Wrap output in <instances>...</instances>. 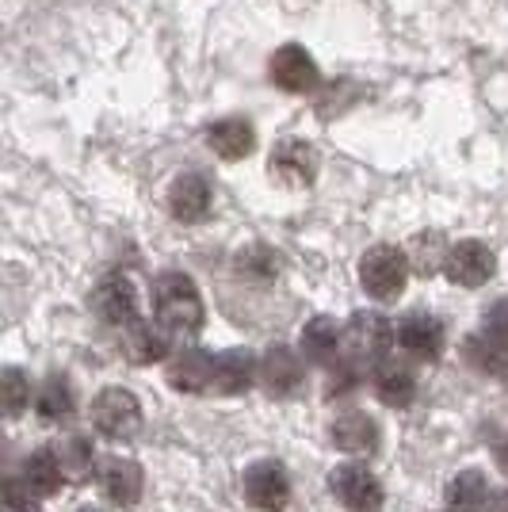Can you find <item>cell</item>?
I'll list each match as a JSON object with an SVG mask.
<instances>
[{
    "label": "cell",
    "mask_w": 508,
    "mask_h": 512,
    "mask_svg": "<svg viewBox=\"0 0 508 512\" xmlns=\"http://www.w3.org/2000/svg\"><path fill=\"white\" fill-rule=\"evenodd\" d=\"M153 314L172 337H195L207 321V306L195 279L184 272H161L153 279Z\"/></svg>",
    "instance_id": "cell-1"
},
{
    "label": "cell",
    "mask_w": 508,
    "mask_h": 512,
    "mask_svg": "<svg viewBox=\"0 0 508 512\" xmlns=\"http://www.w3.org/2000/svg\"><path fill=\"white\" fill-rule=\"evenodd\" d=\"M409 279V256L398 245H375L360 260V287L375 302H394Z\"/></svg>",
    "instance_id": "cell-2"
},
{
    "label": "cell",
    "mask_w": 508,
    "mask_h": 512,
    "mask_svg": "<svg viewBox=\"0 0 508 512\" xmlns=\"http://www.w3.org/2000/svg\"><path fill=\"white\" fill-rule=\"evenodd\" d=\"M394 344H398V325L386 314L363 310V314H352V321L344 325V356H352V360L379 363L386 360V352Z\"/></svg>",
    "instance_id": "cell-3"
},
{
    "label": "cell",
    "mask_w": 508,
    "mask_h": 512,
    "mask_svg": "<svg viewBox=\"0 0 508 512\" xmlns=\"http://www.w3.org/2000/svg\"><path fill=\"white\" fill-rule=\"evenodd\" d=\"M92 428L100 436H107V440L138 436V428H142V402L130 390H123V386H107L92 402Z\"/></svg>",
    "instance_id": "cell-4"
},
{
    "label": "cell",
    "mask_w": 508,
    "mask_h": 512,
    "mask_svg": "<svg viewBox=\"0 0 508 512\" xmlns=\"http://www.w3.org/2000/svg\"><path fill=\"white\" fill-rule=\"evenodd\" d=\"M241 490H245V501L260 512H283L287 501H291V478L283 463L276 459H256L253 467L245 470L241 478Z\"/></svg>",
    "instance_id": "cell-5"
},
{
    "label": "cell",
    "mask_w": 508,
    "mask_h": 512,
    "mask_svg": "<svg viewBox=\"0 0 508 512\" xmlns=\"http://www.w3.org/2000/svg\"><path fill=\"white\" fill-rule=\"evenodd\" d=\"M398 348H402L409 360L417 363H436L447 348V329L436 314H424L413 310L398 321Z\"/></svg>",
    "instance_id": "cell-6"
},
{
    "label": "cell",
    "mask_w": 508,
    "mask_h": 512,
    "mask_svg": "<svg viewBox=\"0 0 508 512\" xmlns=\"http://www.w3.org/2000/svg\"><path fill=\"white\" fill-rule=\"evenodd\" d=\"M92 310L96 318L111 325V329H130L138 314H142V299H138V287L127 276H107L96 283L92 291Z\"/></svg>",
    "instance_id": "cell-7"
},
{
    "label": "cell",
    "mask_w": 508,
    "mask_h": 512,
    "mask_svg": "<svg viewBox=\"0 0 508 512\" xmlns=\"http://www.w3.org/2000/svg\"><path fill=\"white\" fill-rule=\"evenodd\" d=\"M329 490L348 512H375L382 505V482L360 463H340L329 474Z\"/></svg>",
    "instance_id": "cell-8"
},
{
    "label": "cell",
    "mask_w": 508,
    "mask_h": 512,
    "mask_svg": "<svg viewBox=\"0 0 508 512\" xmlns=\"http://www.w3.org/2000/svg\"><path fill=\"white\" fill-rule=\"evenodd\" d=\"M260 383L276 398H291L306 383V356L302 348H287V344H272L260 356Z\"/></svg>",
    "instance_id": "cell-9"
},
{
    "label": "cell",
    "mask_w": 508,
    "mask_h": 512,
    "mask_svg": "<svg viewBox=\"0 0 508 512\" xmlns=\"http://www.w3.org/2000/svg\"><path fill=\"white\" fill-rule=\"evenodd\" d=\"M96 486H100V493H104L111 505L130 509L146 493V474H142V467L134 459L111 455V459H100V467H96Z\"/></svg>",
    "instance_id": "cell-10"
},
{
    "label": "cell",
    "mask_w": 508,
    "mask_h": 512,
    "mask_svg": "<svg viewBox=\"0 0 508 512\" xmlns=\"http://www.w3.org/2000/svg\"><path fill=\"white\" fill-rule=\"evenodd\" d=\"M493 272H497V256H493V249L482 245V241H459V245H451L444 256V276L451 279V283L466 287V291L489 283Z\"/></svg>",
    "instance_id": "cell-11"
},
{
    "label": "cell",
    "mask_w": 508,
    "mask_h": 512,
    "mask_svg": "<svg viewBox=\"0 0 508 512\" xmlns=\"http://www.w3.org/2000/svg\"><path fill=\"white\" fill-rule=\"evenodd\" d=\"M268 77H272V85L283 88V92H291V96H306V92H314L321 81L314 58L298 43L279 46L276 54H272V65H268Z\"/></svg>",
    "instance_id": "cell-12"
},
{
    "label": "cell",
    "mask_w": 508,
    "mask_h": 512,
    "mask_svg": "<svg viewBox=\"0 0 508 512\" xmlns=\"http://www.w3.org/2000/svg\"><path fill=\"white\" fill-rule=\"evenodd\" d=\"M260 383V360H253L245 348H226L214 356V375H211V394L218 398H237L245 390Z\"/></svg>",
    "instance_id": "cell-13"
},
{
    "label": "cell",
    "mask_w": 508,
    "mask_h": 512,
    "mask_svg": "<svg viewBox=\"0 0 508 512\" xmlns=\"http://www.w3.org/2000/svg\"><path fill=\"white\" fill-rule=\"evenodd\" d=\"M211 375H214V356L203 348H180L169 356V379L172 390L180 394H211Z\"/></svg>",
    "instance_id": "cell-14"
},
{
    "label": "cell",
    "mask_w": 508,
    "mask_h": 512,
    "mask_svg": "<svg viewBox=\"0 0 508 512\" xmlns=\"http://www.w3.org/2000/svg\"><path fill=\"white\" fill-rule=\"evenodd\" d=\"M329 440L344 455H371L379 448V421L360 413V409H344L329 425Z\"/></svg>",
    "instance_id": "cell-15"
},
{
    "label": "cell",
    "mask_w": 508,
    "mask_h": 512,
    "mask_svg": "<svg viewBox=\"0 0 508 512\" xmlns=\"http://www.w3.org/2000/svg\"><path fill=\"white\" fill-rule=\"evenodd\" d=\"M371 390H375V398H379L382 406L405 409L417 402V375H413L409 363L379 360L375 371H371Z\"/></svg>",
    "instance_id": "cell-16"
},
{
    "label": "cell",
    "mask_w": 508,
    "mask_h": 512,
    "mask_svg": "<svg viewBox=\"0 0 508 512\" xmlns=\"http://www.w3.org/2000/svg\"><path fill=\"white\" fill-rule=\"evenodd\" d=\"M123 356L134 367H149V363H161L172 356V333L161 321H134L127 333H123Z\"/></svg>",
    "instance_id": "cell-17"
},
{
    "label": "cell",
    "mask_w": 508,
    "mask_h": 512,
    "mask_svg": "<svg viewBox=\"0 0 508 512\" xmlns=\"http://www.w3.org/2000/svg\"><path fill=\"white\" fill-rule=\"evenodd\" d=\"M211 184L199 176V172H184V176H176L169 188V211L176 222H184V226H191V222H203L207 214H211Z\"/></svg>",
    "instance_id": "cell-18"
},
{
    "label": "cell",
    "mask_w": 508,
    "mask_h": 512,
    "mask_svg": "<svg viewBox=\"0 0 508 512\" xmlns=\"http://www.w3.org/2000/svg\"><path fill=\"white\" fill-rule=\"evenodd\" d=\"M272 176H276L279 184H287V188L314 184V176H318V153H314V146H306L298 138L279 142L276 153H272Z\"/></svg>",
    "instance_id": "cell-19"
},
{
    "label": "cell",
    "mask_w": 508,
    "mask_h": 512,
    "mask_svg": "<svg viewBox=\"0 0 508 512\" xmlns=\"http://www.w3.org/2000/svg\"><path fill=\"white\" fill-rule=\"evenodd\" d=\"M298 348L310 363H329L344 356V329H337L333 318H314L302 325V337H298Z\"/></svg>",
    "instance_id": "cell-20"
},
{
    "label": "cell",
    "mask_w": 508,
    "mask_h": 512,
    "mask_svg": "<svg viewBox=\"0 0 508 512\" xmlns=\"http://www.w3.org/2000/svg\"><path fill=\"white\" fill-rule=\"evenodd\" d=\"M207 146H211L218 157H226V161H241V157H249L256 146L253 123H249V119H218V123L207 127Z\"/></svg>",
    "instance_id": "cell-21"
},
{
    "label": "cell",
    "mask_w": 508,
    "mask_h": 512,
    "mask_svg": "<svg viewBox=\"0 0 508 512\" xmlns=\"http://www.w3.org/2000/svg\"><path fill=\"white\" fill-rule=\"evenodd\" d=\"M489 497H493V490H489V478L482 474V470H459L451 482H447V509L451 512H486Z\"/></svg>",
    "instance_id": "cell-22"
},
{
    "label": "cell",
    "mask_w": 508,
    "mask_h": 512,
    "mask_svg": "<svg viewBox=\"0 0 508 512\" xmlns=\"http://www.w3.org/2000/svg\"><path fill=\"white\" fill-rule=\"evenodd\" d=\"M20 478L39 493V497H54V493L62 490V482H69L62 463H58V455H54V448L31 451L20 463Z\"/></svg>",
    "instance_id": "cell-23"
},
{
    "label": "cell",
    "mask_w": 508,
    "mask_h": 512,
    "mask_svg": "<svg viewBox=\"0 0 508 512\" xmlns=\"http://www.w3.org/2000/svg\"><path fill=\"white\" fill-rule=\"evenodd\" d=\"M77 409V390L65 375H50L43 379L39 394H35V413L43 417L46 425H58V421H69Z\"/></svg>",
    "instance_id": "cell-24"
},
{
    "label": "cell",
    "mask_w": 508,
    "mask_h": 512,
    "mask_svg": "<svg viewBox=\"0 0 508 512\" xmlns=\"http://www.w3.org/2000/svg\"><path fill=\"white\" fill-rule=\"evenodd\" d=\"M463 356L478 375H493V379L508 375V348L493 333H486V329H478L474 337H466Z\"/></svg>",
    "instance_id": "cell-25"
},
{
    "label": "cell",
    "mask_w": 508,
    "mask_h": 512,
    "mask_svg": "<svg viewBox=\"0 0 508 512\" xmlns=\"http://www.w3.org/2000/svg\"><path fill=\"white\" fill-rule=\"evenodd\" d=\"M54 455H58V463H62L65 478H73V482H85L88 474L100 467V459H96V451H92V440H88V436H77V432L62 436V440L54 444Z\"/></svg>",
    "instance_id": "cell-26"
},
{
    "label": "cell",
    "mask_w": 508,
    "mask_h": 512,
    "mask_svg": "<svg viewBox=\"0 0 508 512\" xmlns=\"http://www.w3.org/2000/svg\"><path fill=\"white\" fill-rule=\"evenodd\" d=\"M363 386V363L352 360V356H340V360L329 363V383H325V398H337L344 402L348 394H356Z\"/></svg>",
    "instance_id": "cell-27"
},
{
    "label": "cell",
    "mask_w": 508,
    "mask_h": 512,
    "mask_svg": "<svg viewBox=\"0 0 508 512\" xmlns=\"http://www.w3.org/2000/svg\"><path fill=\"white\" fill-rule=\"evenodd\" d=\"M27 406H31V379L20 367H4V409H8V417H20Z\"/></svg>",
    "instance_id": "cell-28"
},
{
    "label": "cell",
    "mask_w": 508,
    "mask_h": 512,
    "mask_svg": "<svg viewBox=\"0 0 508 512\" xmlns=\"http://www.w3.org/2000/svg\"><path fill=\"white\" fill-rule=\"evenodd\" d=\"M241 272L256 279H272L279 272V260L272 249H249V253H241Z\"/></svg>",
    "instance_id": "cell-29"
},
{
    "label": "cell",
    "mask_w": 508,
    "mask_h": 512,
    "mask_svg": "<svg viewBox=\"0 0 508 512\" xmlns=\"http://www.w3.org/2000/svg\"><path fill=\"white\" fill-rule=\"evenodd\" d=\"M482 329H486V333H493V337L508 348V299H501V302H493V306H489L486 325H482Z\"/></svg>",
    "instance_id": "cell-30"
},
{
    "label": "cell",
    "mask_w": 508,
    "mask_h": 512,
    "mask_svg": "<svg viewBox=\"0 0 508 512\" xmlns=\"http://www.w3.org/2000/svg\"><path fill=\"white\" fill-rule=\"evenodd\" d=\"M497 463H501V470L508 474V436L501 440V448H497Z\"/></svg>",
    "instance_id": "cell-31"
},
{
    "label": "cell",
    "mask_w": 508,
    "mask_h": 512,
    "mask_svg": "<svg viewBox=\"0 0 508 512\" xmlns=\"http://www.w3.org/2000/svg\"><path fill=\"white\" fill-rule=\"evenodd\" d=\"M81 512H111V509H104V505H85Z\"/></svg>",
    "instance_id": "cell-32"
},
{
    "label": "cell",
    "mask_w": 508,
    "mask_h": 512,
    "mask_svg": "<svg viewBox=\"0 0 508 512\" xmlns=\"http://www.w3.org/2000/svg\"><path fill=\"white\" fill-rule=\"evenodd\" d=\"M505 512H508V501H505Z\"/></svg>",
    "instance_id": "cell-33"
},
{
    "label": "cell",
    "mask_w": 508,
    "mask_h": 512,
    "mask_svg": "<svg viewBox=\"0 0 508 512\" xmlns=\"http://www.w3.org/2000/svg\"><path fill=\"white\" fill-rule=\"evenodd\" d=\"M447 512H451V509H447Z\"/></svg>",
    "instance_id": "cell-34"
}]
</instances>
